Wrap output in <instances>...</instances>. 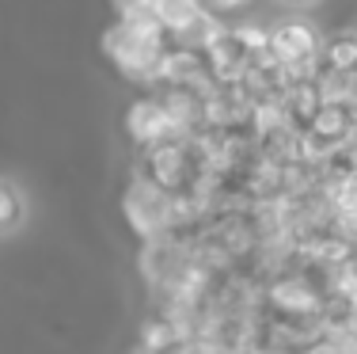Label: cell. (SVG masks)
Segmentation results:
<instances>
[{
  "instance_id": "1",
  "label": "cell",
  "mask_w": 357,
  "mask_h": 354,
  "mask_svg": "<svg viewBox=\"0 0 357 354\" xmlns=\"http://www.w3.org/2000/svg\"><path fill=\"white\" fill-rule=\"evenodd\" d=\"M107 57L133 80H156L160 61L167 54V31L160 27H137V23H122L103 35Z\"/></svg>"
},
{
  "instance_id": "2",
  "label": "cell",
  "mask_w": 357,
  "mask_h": 354,
  "mask_svg": "<svg viewBox=\"0 0 357 354\" xmlns=\"http://www.w3.org/2000/svg\"><path fill=\"white\" fill-rule=\"evenodd\" d=\"M172 209H175V206H172V195H167L164 187H156L152 179H137L130 191H126V198H122L126 221H130L133 233H141V236L164 233Z\"/></svg>"
},
{
  "instance_id": "3",
  "label": "cell",
  "mask_w": 357,
  "mask_h": 354,
  "mask_svg": "<svg viewBox=\"0 0 357 354\" xmlns=\"http://www.w3.org/2000/svg\"><path fill=\"white\" fill-rule=\"evenodd\" d=\"M323 42L319 31L312 27L308 20H285L270 31V57L278 65H289V69H304L312 57H319Z\"/></svg>"
},
{
  "instance_id": "4",
  "label": "cell",
  "mask_w": 357,
  "mask_h": 354,
  "mask_svg": "<svg viewBox=\"0 0 357 354\" xmlns=\"http://www.w3.org/2000/svg\"><path fill=\"white\" fill-rule=\"evenodd\" d=\"M149 156H144V179H152L156 187L164 191H178L183 187V179L190 175V156H186V145H178L175 138H164V141H152Z\"/></svg>"
},
{
  "instance_id": "5",
  "label": "cell",
  "mask_w": 357,
  "mask_h": 354,
  "mask_svg": "<svg viewBox=\"0 0 357 354\" xmlns=\"http://www.w3.org/2000/svg\"><path fill=\"white\" fill-rule=\"evenodd\" d=\"M126 130L137 145H152V141H164L178 133V122L172 118V111L164 107V99H137L126 115Z\"/></svg>"
},
{
  "instance_id": "6",
  "label": "cell",
  "mask_w": 357,
  "mask_h": 354,
  "mask_svg": "<svg viewBox=\"0 0 357 354\" xmlns=\"http://www.w3.org/2000/svg\"><path fill=\"white\" fill-rule=\"evenodd\" d=\"M270 301H274L278 309H285V313H312V309L319 305V297L312 293V286H304L301 278L278 282L274 290H270Z\"/></svg>"
},
{
  "instance_id": "7",
  "label": "cell",
  "mask_w": 357,
  "mask_h": 354,
  "mask_svg": "<svg viewBox=\"0 0 357 354\" xmlns=\"http://www.w3.org/2000/svg\"><path fill=\"white\" fill-rule=\"evenodd\" d=\"M27 217V198L23 191L15 187L12 179H0V236L4 233H15Z\"/></svg>"
},
{
  "instance_id": "8",
  "label": "cell",
  "mask_w": 357,
  "mask_h": 354,
  "mask_svg": "<svg viewBox=\"0 0 357 354\" xmlns=\"http://www.w3.org/2000/svg\"><path fill=\"white\" fill-rule=\"evenodd\" d=\"M323 69H338V73H357V35H338L327 42L323 50Z\"/></svg>"
},
{
  "instance_id": "9",
  "label": "cell",
  "mask_w": 357,
  "mask_h": 354,
  "mask_svg": "<svg viewBox=\"0 0 357 354\" xmlns=\"http://www.w3.org/2000/svg\"><path fill=\"white\" fill-rule=\"evenodd\" d=\"M335 297L338 301H354V305H357V271H354V267L338 271V278H335Z\"/></svg>"
},
{
  "instance_id": "10",
  "label": "cell",
  "mask_w": 357,
  "mask_h": 354,
  "mask_svg": "<svg viewBox=\"0 0 357 354\" xmlns=\"http://www.w3.org/2000/svg\"><path fill=\"white\" fill-rule=\"evenodd\" d=\"M202 4H206L213 15H232V12H243V8L255 4V0H202Z\"/></svg>"
},
{
  "instance_id": "11",
  "label": "cell",
  "mask_w": 357,
  "mask_h": 354,
  "mask_svg": "<svg viewBox=\"0 0 357 354\" xmlns=\"http://www.w3.org/2000/svg\"><path fill=\"white\" fill-rule=\"evenodd\" d=\"M285 4H312V0H285Z\"/></svg>"
},
{
  "instance_id": "12",
  "label": "cell",
  "mask_w": 357,
  "mask_h": 354,
  "mask_svg": "<svg viewBox=\"0 0 357 354\" xmlns=\"http://www.w3.org/2000/svg\"><path fill=\"white\" fill-rule=\"evenodd\" d=\"M141 4H149V8H152V4H156V0H141Z\"/></svg>"
}]
</instances>
